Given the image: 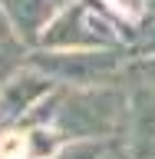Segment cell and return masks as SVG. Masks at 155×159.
<instances>
[{
  "label": "cell",
  "mask_w": 155,
  "mask_h": 159,
  "mask_svg": "<svg viewBox=\"0 0 155 159\" xmlns=\"http://www.w3.org/2000/svg\"><path fill=\"white\" fill-rule=\"evenodd\" d=\"M53 3H56V7H66V3H69V0H53Z\"/></svg>",
  "instance_id": "cell-12"
},
{
  "label": "cell",
  "mask_w": 155,
  "mask_h": 159,
  "mask_svg": "<svg viewBox=\"0 0 155 159\" xmlns=\"http://www.w3.org/2000/svg\"><path fill=\"white\" fill-rule=\"evenodd\" d=\"M0 123H3V113H0Z\"/></svg>",
  "instance_id": "cell-14"
},
{
  "label": "cell",
  "mask_w": 155,
  "mask_h": 159,
  "mask_svg": "<svg viewBox=\"0 0 155 159\" xmlns=\"http://www.w3.org/2000/svg\"><path fill=\"white\" fill-rule=\"evenodd\" d=\"M109 143H112V139H109ZM109 143H102V139H69V143H63L50 159H99L106 152Z\"/></svg>",
  "instance_id": "cell-9"
},
{
  "label": "cell",
  "mask_w": 155,
  "mask_h": 159,
  "mask_svg": "<svg viewBox=\"0 0 155 159\" xmlns=\"http://www.w3.org/2000/svg\"><path fill=\"white\" fill-rule=\"evenodd\" d=\"M116 139L129 159H155V86L129 83L126 119Z\"/></svg>",
  "instance_id": "cell-4"
},
{
  "label": "cell",
  "mask_w": 155,
  "mask_h": 159,
  "mask_svg": "<svg viewBox=\"0 0 155 159\" xmlns=\"http://www.w3.org/2000/svg\"><path fill=\"white\" fill-rule=\"evenodd\" d=\"M129 60H142V57H155V10H149L139 20L132 33H129V47H126Z\"/></svg>",
  "instance_id": "cell-8"
},
{
  "label": "cell",
  "mask_w": 155,
  "mask_h": 159,
  "mask_svg": "<svg viewBox=\"0 0 155 159\" xmlns=\"http://www.w3.org/2000/svg\"><path fill=\"white\" fill-rule=\"evenodd\" d=\"M56 3L53 0H0V13L13 23L20 37L27 40L30 47H37L43 30L50 27V20L56 17Z\"/></svg>",
  "instance_id": "cell-6"
},
{
  "label": "cell",
  "mask_w": 155,
  "mask_h": 159,
  "mask_svg": "<svg viewBox=\"0 0 155 159\" xmlns=\"http://www.w3.org/2000/svg\"><path fill=\"white\" fill-rule=\"evenodd\" d=\"M129 103V83H102V86L56 89V106L50 126L66 139H109L119 136Z\"/></svg>",
  "instance_id": "cell-1"
},
{
  "label": "cell",
  "mask_w": 155,
  "mask_h": 159,
  "mask_svg": "<svg viewBox=\"0 0 155 159\" xmlns=\"http://www.w3.org/2000/svg\"><path fill=\"white\" fill-rule=\"evenodd\" d=\"M149 10H155V0H149Z\"/></svg>",
  "instance_id": "cell-13"
},
{
  "label": "cell",
  "mask_w": 155,
  "mask_h": 159,
  "mask_svg": "<svg viewBox=\"0 0 155 159\" xmlns=\"http://www.w3.org/2000/svg\"><path fill=\"white\" fill-rule=\"evenodd\" d=\"M30 66L46 73L56 86H102V83H126L129 53L126 50H46L33 47L27 57Z\"/></svg>",
  "instance_id": "cell-3"
},
{
  "label": "cell",
  "mask_w": 155,
  "mask_h": 159,
  "mask_svg": "<svg viewBox=\"0 0 155 159\" xmlns=\"http://www.w3.org/2000/svg\"><path fill=\"white\" fill-rule=\"evenodd\" d=\"M56 89V83L40 73L37 66H20L10 80L0 83V113H3V123H20L23 116L33 113V106H40L43 99Z\"/></svg>",
  "instance_id": "cell-5"
},
{
  "label": "cell",
  "mask_w": 155,
  "mask_h": 159,
  "mask_svg": "<svg viewBox=\"0 0 155 159\" xmlns=\"http://www.w3.org/2000/svg\"><path fill=\"white\" fill-rule=\"evenodd\" d=\"M99 159H129V156H126V149L119 146V139H112V143L106 146V152H102Z\"/></svg>",
  "instance_id": "cell-11"
},
{
  "label": "cell",
  "mask_w": 155,
  "mask_h": 159,
  "mask_svg": "<svg viewBox=\"0 0 155 159\" xmlns=\"http://www.w3.org/2000/svg\"><path fill=\"white\" fill-rule=\"evenodd\" d=\"M37 47L46 50H126L129 30L122 20L106 17L99 10V0H69L56 10Z\"/></svg>",
  "instance_id": "cell-2"
},
{
  "label": "cell",
  "mask_w": 155,
  "mask_h": 159,
  "mask_svg": "<svg viewBox=\"0 0 155 159\" xmlns=\"http://www.w3.org/2000/svg\"><path fill=\"white\" fill-rule=\"evenodd\" d=\"M30 50H33V47H30L27 40L13 30V23L0 13V83L10 80L20 66H27Z\"/></svg>",
  "instance_id": "cell-7"
},
{
  "label": "cell",
  "mask_w": 155,
  "mask_h": 159,
  "mask_svg": "<svg viewBox=\"0 0 155 159\" xmlns=\"http://www.w3.org/2000/svg\"><path fill=\"white\" fill-rule=\"evenodd\" d=\"M102 7L112 10L122 23H132L136 27L139 20L149 13V0H102Z\"/></svg>",
  "instance_id": "cell-10"
}]
</instances>
